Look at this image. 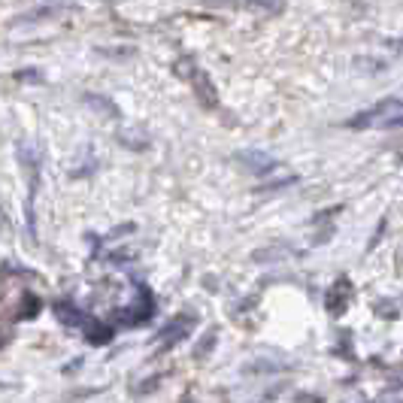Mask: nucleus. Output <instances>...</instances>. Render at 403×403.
<instances>
[{
	"mask_svg": "<svg viewBox=\"0 0 403 403\" xmlns=\"http://www.w3.org/2000/svg\"><path fill=\"white\" fill-rule=\"evenodd\" d=\"M125 313H131L127 318H118V324H125V328H136V324L152 318V313H155V298H152V291L146 285H140V300H136V307L125 309Z\"/></svg>",
	"mask_w": 403,
	"mask_h": 403,
	"instance_id": "f257e3e1",
	"label": "nucleus"
},
{
	"mask_svg": "<svg viewBox=\"0 0 403 403\" xmlns=\"http://www.w3.org/2000/svg\"><path fill=\"white\" fill-rule=\"evenodd\" d=\"M194 322H197L194 313H182V316H176V318H173V322L161 331V343H164V346H173L176 340H182L188 331L194 328Z\"/></svg>",
	"mask_w": 403,
	"mask_h": 403,
	"instance_id": "f03ea898",
	"label": "nucleus"
},
{
	"mask_svg": "<svg viewBox=\"0 0 403 403\" xmlns=\"http://www.w3.org/2000/svg\"><path fill=\"white\" fill-rule=\"evenodd\" d=\"M52 309H55V316L64 324H70V328H85V324L91 322V318L82 316L79 307H76V303H70V300H55V303H52Z\"/></svg>",
	"mask_w": 403,
	"mask_h": 403,
	"instance_id": "7ed1b4c3",
	"label": "nucleus"
},
{
	"mask_svg": "<svg viewBox=\"0 0 403 403\" xmlns=\"http://www.w3.org/2000/svg\"><path fill=\"white\" fill-rule=\"evenodd\" d=\"M237 161L246 164V170L258 173V176H261V173H270L273 167H276V161H273L270 155H264V152H240Z\"/></svg>",
	"mask_w": 403,
	"mask_h": 403,
	"instance_id": "20e7f679",
	"label": "nucleus"
},
{
	"mask_svg": "<svg viewBox=\"0 0 403 403\" xmlns=\"http://www.w3.org/2000/svg\"><path fill=\"white\" fill-rule=\"evenodd\" d=\"M349 298H352V288H349V279H340V288L333 285V291L328 294V309H331L333 316H343V309H346Z\"/></svg>",
	"mask_w": 403,
	"mask_h": 403,
	"instance_id": "39448f33",
	"label": "nucleus"
},
{
	"mask_svg": "<svg viewBox=\"0 0 403 403\" xmlns=\"http://www.w3.org/2000/svg\"><path fill=\"white\" fill-rule=\"evenodd\" d=\"M112 337H116V331H112L110 324H101V322H88L85 324V340L91 346H106Z\"/></svg>",
	"mask_w": 403,
	"mask_h": 403,
	"instance_id": "423d86ee",
	"label": "nucleus"
},
{
	"mask_svg": "<svg viewBox=\"0 0 403 403\" xmlns=\"http://www.w3.org/2000/svg\"><path fill=\"white\" fill-rule=\"evenodd\" d=\"M85 103L94 106L97 112H103L106 118H118V106L112 103L110 97H103V94H85Z\"/></svg>",
	"mask_w": 403,
	"mask_h": 403,
	"instance_id": "0eeeda50",
	"label": "nucleus"
},
{
	"mask_svg": "<svg viewBox=\"0 0 403 403\" xmlns=\"http://www.w3.org/2000/svg\"><path fill=\"white\" fill-rule=\"evenodd\" d=\"M37 313H40V300L34 294H25V318H34Z\"/></svg>",
	"mask_w": 403,
	"mask_h": 403,
	"instance_id": "6e6552de",
	"label": "nucleus"
},
{
	"mask_svg": "<svg viewBox=\"0 0 403 403\" xmlns=\"http://www.w3.org/2000/svg\"><path fill=\"white\" fill-rule=\"evenodd\" d=\"M212 343H216V331H209V333H207V340H203V343L197 346V352H194L197 358H203V355L209 352V346H212Z\"/></svg>",
	"mask_w": 403,
	"mask_h": 403,
	"instance_id": "1a4fd4ad",
	"label": "nucleus"
},
{
	"mask_svg": "<svg viewBox=\"0 0 403 403\" xmlns=\"http://www.w3.org/2000/svg\"><path fill=\"white\" fill-rule=\"evenodd\" d=\"M15 79H19V82H43V76L34 73V70H19V73H15Z\"/></svg>",
	"mask_w": 403,
	"mask_h": 403,
	"instance_id": "9d476101",
	"label": "nucleus"
},
{
	"mask_svg": "<svg viewBox=\"0 0 403 403\" xmlns=\"http://www.w3.org/2000/svg\"><path fill=\"white\" fill-rule=\"evenodd\" d=\"M382 127H403V112H397V116H391V118H385Z\"/></svg>",
	"mask_w": 403,
	"mask_h": 403,
	"instance_id": "9b49d317",
	"label": "nucleus"
}]
</instances>
